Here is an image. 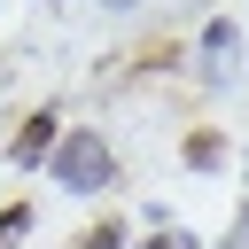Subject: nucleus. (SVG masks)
Wrapping results in <instances>:
<instances>
[{
    "mask_svg": "<svg viewBox=\"0 0 249 249\" xmlns=\"http://www.w3.org/2000/svg\"><path fill=\"white\" fill-rule=\"evenodd\" d=\"M47 171H54L70 195H101V187L117 179V156H109V140H101V132H62V140H54V156H47Z\"/></svg>",
    "mask_w": 249,
    "mask_h": 249,
    "instance_id": "obj_1",
    "label": "nucleus"
},
{
    "mask_svg": "<svg viewBox=\"0 0 249 249\" xmlns=\"http://www.w3.org/2000/svg\"><path fill=\"white\" fill-rule=\"evenodd\" d=\"M54 156V109H39L23 132H16V163H47Z\"/></svg>",
    "mask_w": 249,
    "mask_h": 249,
    "instance_id": "obj_3",
    "label": "nucleus"
},
{
    "mask_svg": "<svg viewBox=\"0 0 249 249\" xmlns=\"http://www.w3.org/2000/svg\"><path fill=\"white\" fill-rule=\"evenodd\" d=\"M101 8H140V0H101Z\"/></svg>",
    "mask_w": 249,
    "mask_h": 249,
    "instance_id": "obj_9",
    "label": "nucleus"
},
{
    "mask_svg": "<svg viewBox=\"0 0 249 249\" xmlns=\"http://www.w3.org/2000/svg\"><path fill=\"white\" fill-rule=\"evenodd\" d=\"M140 249H195V241H187V233H171V226H163V233H148V241H140Z\"/></svg>",
    "mask_w": 249,
    "mask_h": 249,
    "instance_id": "obj_7",
    "label": "nucleus"
},
{
    "mask_svg": "<svg viewBox=\"0 0 249 249\" xmlns=\"http://www.w3.org/2000/svg\"><path fill=\"white\" fill-rule=\"evenodd\" d=\"M16 233H31V210H23V202H16L8 218H0V241H16Z\"/></svg>",
    "mask_w": 249,
    "mask_h": 249,
    "instance_id": "obj_6",
    "label": "nucleus"
},
{
    "mask_svg": "<svg viewBox=\"0 0 249 249\" xmlns=\"http://www.w3.org/2000/svg\"><path fill=\"white\" fill-rule=\"evenodd\" d=\"M218 156H226V140H218V132H195V140H187V163H202V171H210Z\"/></svg>",
    "mask_w": 249,
    "mask_h": 249,
    "instance_id": "obj_4",
    "label": "nucleus"
},
{
    "mask_svg": "<svg viewBox=\"0 0 249 249\" xmlns=\"http://www.w3.org/2000/svg\"><path fill=\"white\" fill-rule=\"evenodd\" d=\"M233 47H241V31L218 16V23L202 31V78H210V86H226V78H233Z\"/></svg>",
    "mask_w": 249,
    "mask_h": 249,
    "instance_id": "obj_2",
    "label": "nucleus"
},
{
    "mask_svg": "<svg viewBox=\"0 0 249 249\" xmlns=\"http://www.w3.org/2000/svg\"><path fill=\"white\" fill-rule=\"evenodd\" d=\"M117 241H124V226H86L78 233V249H117Z\"/></svg>",
    "mask_w": 249,
    "mask_h": 249,
    "instance_id": "obj_5",
    "label": "nucleus"
},
{
    "mask_svg": "<svg viewBox=\"0 0 249 249\" xmlns=\"http://www.w3.org/2000/svg\"><path fill=\"white\" fill-rule=\"evenodd\" d=\"M226 249H249V218H233V241H226Z\"/></svg>",
    "mask_w": 249,
    "mask_h": 249,
    "instance_id": "obj_8",
    "label": "nucleus"
}]
</instances>
